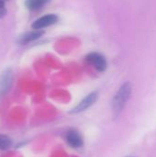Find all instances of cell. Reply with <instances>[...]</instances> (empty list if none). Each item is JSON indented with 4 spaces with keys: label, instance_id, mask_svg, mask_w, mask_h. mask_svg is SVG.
I'll return each mask as SVG.
<instances>
[{
    "label": "cell",
    "instance_id": "11",
    "mask_svg": "<svg viewBox=\"0 0 156 157\" xmlns=\"http://www.w3.org/2000/svg\"><path fill=\"white\" fill-rule=\"evenodd\" d=\"M127 157H132V156H127Z\"/></svg>",
    "mask_w": 156,
    "mask_h": 157
},
{
    "label": "cell",
    "instance_id": "1",
    "mask_svg": "<svg viewBox=\"0 0 156 157\" xmlns=\"http://www.w3.org/2000/svg\"><path fill=\"white\" fill-rule=\"evenodd\" d=\"M131 91L132 86L129 82L124 83L117 91L112 100V111L115 116H119L121 113L131 95Z\"/></svg>",
    "mask_w": 156,
    "mask_h": 157
},
{
    "label": "cell",
    "instance_id": "9",
    "mask_svg": "<svg viewBox=\"0 0 156 157\" xmlns=\"http://www.w3.org/2000/svg\"><path fill=\"white\" fill-rule=\"evenodd\" d=\"M12 145V141L6 135L0 134V150H7Z\"/></svg>",
    "mask_w": 156,
    "mask_h": 157
},
{
    "label": "cell",
    "instance_id": "4",
    "mask_svg": "<svg viewBox=\"0 0 156 157\" xmlns=\"http://www.w3.org/2000/svg\"><path fill=\"white\" fill-rule=\"evenodd\" d=\"M97 98H98L97 92H93V93L89 94L76 107H74V109L71 111V113L76 114V113H80V112L87 109L88 108H90L97 100Z\"/></svg>",
    "mask_w": 156,
    "mask_h": 157
},
{
    "label": "cell",
    "instance_id": "10",
    "mask_svg": "<svg viewBox=\"0 0 156 157\" xmlns=\"http://www.w3.org/2000/svg\"><path fill=\"white\" fill-rule=\"evenodd\" d=\"M7 0H0V18L3 17L6 13V2Z\"/></svg>",
    "mask_w": 156,
    "mask_h": 157
},
{
    "label": "cell",
    "instance_id": "8",
    "mask_svg": "<svg viewBox=\"0 0 156 157\" xmlns=\"http://www.w3.org/2000/svg\"><path fill=\"white\" fill-rule=\"evenodd\" d=\"M50 0H26V6L31 11H37L45 6Z\"/></svg>",
    "mask_w": 156,
    "mask_h": 157
},
{
    "label": "cell",
    "instance_id": "2",
    "mask_svg": "<svg viewBox=\"0 0 156 157\" xmlns=\"http://www.w3.org/2000/svg\"><path fill=\"white\" fill-rule=\"evenodd\" d=\"M86 60L98 72H104L107 69L108 63L105 57L98 52H91L86 55Z\"/></svg>",
    "mask_w": 156,
    "mask_h": 157
},
{
    "label": "cell",
    "instance_id": "7",
    "mask_svg": "<svg viewBox=\"0 0 156 157\" xmlns=\"http://www.w3.org/2000/svg\"><path fill=\"white\" fill-rule=\"evenodd\" d=\"M43 34H44V31L42 29H34L33 31H29V32H27V33L23 34L19 38L18 42L21 45H26V44H28L29 42H32V41L38 40Z\"/></svg>",
    "mask_w": 156,
    "mask_h": 157
},
{
    "label": "cell",
    "instance_id": "6",
    "mask_svg": "<svg viewBox=\"0 0 156 157\" xmlns=\"http://www.w3.org/2000/svg\"><path fill=\"white\" fill-rule=\"evenodd\" d=\"M68 144L74 148H79L83 145V138L81 134L75 130H69L65 135Z\"/></svg>",
    "mask_w": 156,
    "mask_h": 157
},
{
    "label": "cell",
    "instance_id": "3",
    "mask_svg": "<svg viewBox=\"0 0 156 157\" xmlns=\"http://www.w3.org/2000/svg\"><path fill=\"white\" fill-rule=\"evenodd\" d=\"M59 17L55 14H48L43 17H40V18L36 19L32 24L33 29H42L44 28H47L51 25L55 24L58 21Z\"/></svg>",
    "mask_w": 156,
    "mask_h": 157
},
{
    "label": "cell",
    "instance_id": "5",
    "mask_svg": "<svg viewBox=\"0 0 156 157\" xmlns=\"http://www.w3.org/2000/svg\"><path fill=\"white\" fill-rule=\"evenodd\" d=\"M13 81V73L10 69H6V71L3 74L0 80V97L6 95L11 87Z\"/></svg>",
    "mask_w": 156,
    "mask_h": 157
}]
</instances>
